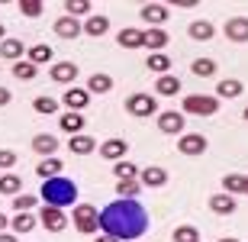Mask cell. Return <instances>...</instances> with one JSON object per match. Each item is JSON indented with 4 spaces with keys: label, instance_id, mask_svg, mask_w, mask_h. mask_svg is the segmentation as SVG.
Instances as JSON below:
<instances>
[{
    "label": "cell",
    "instance_id": "41",
    "mask_svg": "<svg viewBox=\"0 0 248 242\" xmlns=\"http://www.w3.org/2000/svg\"><path fill=\"white\" fill-rule=\"evenodd\" d=\"M174 242H200L197 226H177L174 229Z\"/></svg>",
    "mask_w": 248,
    "mask_h": 242
},
{
    "label": "cell",
    "instance_id": "46",
    "mask_svg": "<svg viewBox=\"0 0 248 242\" xmlns=\"http://www.w3.org/2000/svg\"><path fill=\"white\" fill-rule=\"evenodd\" d=\"M7 226H10V220H7V213H0V233H7Z\"/></svg>",
    "mask_w": 248,
    "mask_h": 242
},
{
    "label": "cell",
    "instance_id": "13",
    "mask_svg": "<svg viewBox=\"0 0 248 242\" xmlns=\"http://www.w3.org/2000/svg\"><path fill=\"white\" fill-rule=\"evenodd\" d=\"M245 94V84L239 81V78H226V81H216V100H235V97H242Z\"/></svg>",
    "mask_w": 248,
    "mask_h": 242
},
{
    "label": "cell",
    "instance_id": "14",
    "mask_svg": "<svg viewBox=\"0 0 248 242\" xmlns=\"http://www.w3.org/2000/svg\"><path fill=\"white\" fill-rule=\"evenodd\" d=\"M32 152L52 159V155L58 152V136H52V132H39V136H32Z\"/></svg>",
    "mask_w": 248,
    "mask_h": 242
},
{
    "label": "cell",
    "instance_id": "50",
    "mask_svg": "<svg viewBox=\"0 0 248 242\" xmlns=\"http://www.w3.org/2000/svg\"><path fill=\"white\" fill-rule=\"evenodd\" d=\"M0 39H7V29H3V26H0Z\"/></svg>",
    "mask_w": 248,
    "mask_h": 242
},
{
    "label": "cell",
    "instance_id": "11",
    "mask_svg": "<svg viewBox=\"0 0 248 242\" xmlns=\"http://www.w3.org/2000/svg\"><path fill=\"white\" fill-rule=\"evenodd\" d=\"M139 184L142 187H165L168 184V171L158 168V165H148V168L139 171Z\"/></svg>",
    "mask_w": 248,
    "mask_h": 242
},
{
    "label": "cell",
    "instance_id": "52",
    "mask_svg": "<svg viewBox=\"0 0 248 242\" xmlns=\"http://www.w3.org/2000/svg\"><path fill=\"white\" fill-rule=\"evenodd\" d=\"M245 123H248V107H245Z\"/></svg>",
    "mask_w": 248,
    "mask_h": 242
},
{
    "label": "cell",
    "instance_id": "47",
    "mask_svg": "<svg viewBox=\"0 0 248 242\" xmlns=\"http://www.w3.org/2000/svg\"><path fill=\"white\" fill-rule=\"evenodd\" d=\"M0 242H19L16 236H10V233H0Z\"/></svg>",
    "mask_w": 248,
    "mask_h": 242
},
{
    "label": "cell",
    "instance_id": "18",
    "mask_svg": "<svg viewBox=\"0 0 248 242\" xmlns=\"http://www.w3.org/2000/svg\"><path fill=\"white\" fill-rule=\"evenodd\" d=\"M123 48H142L145 46V29H120V36H116Z\"/></svg>",
    "mask_w": 248,
    "mask_h": 242
},
{
    "label": "cell",
    "instance_id": "31",
    "mask_svg": "<svg viewBox=\"0 0 248 242\" xmlns=\"http://www.w3.org/2000/svg\"><path fill=\"white\" fill-rule=\"evenodd\" d=\"M210 207H213L219 216H229L232 210H235V197H229V194H213V197H210Z\"/></svg>",
    "mask_w": 248,
    "mask_h": 242
},
{
    "label": "cell",
    "instance_id": "48",
    "mask_svg": "<svg viewBox=\"0 0 248 242\" xmlns=\"http://www.w3.org/2000/svg\"><path fill=\"white\" fill-rule=\"evenodd\" d=\"M93 242H120V239H113V236H97Z\"/></svg>",
    "mask_w": 248,
    "mask_h": 242
},
{
    "label": "cell",
    "instance_id": "32",
    "mask_svg": "<svg viewBox=\"0 0 248 242\" xmlns=\"http://www.w3.org/2000/svg\"><path fill=\"white\" fill-rule=\"evenodd\" d=\"M62 132H71V136H78V132H84V116L81 113H64L62 116Z\"/></svg>",
    "mask_w": 248,
    "mask_h": 242
},
{
    "label": "cell",
    "instance_id": "29",
    "mask_svg": "<svg viewBox=\"0 0 248 242\" xmlns=\"http://www.w3.org/2000/svg\"><path fill=\"white\" fill-rule=\"evenodd\" d=\"M64 16H71V19L91 16V0H64Z\"/></svg>",
    "mask_w": 248,
    "mask_h": 242
},
{
    "label": "cell",
    "instance_id": "6",
    "mask_svg": "<svg viewBox=\"0 0 248 242\" xmlns=\"http://www.w3.org/2000/svg\"><path fill=\"white\" fill-rule=\"evenodd\" d=\"M177 152L187 155V159H197L206 152V136L203 132H181L177 136Z\"/></svg>",
    "mask_w": 248,
    "mask_h": 242
},
{
    "label": "cell",
    "instance_id": "9",
    "mask_svg": "<svg viewBox=\"0 0 248 242\" xmlns=\"http://www.w3.org/2000/svg\"><path fill=\"white\" fill-rule=\"evenodd\" d=\"M222 32L229 42H248V16H229Z\"/></svg>",
    "mask_w": 248,
    "mask_h": 242
},
{
    "label": "cell",
    "instance_id": "39",
    "mask_svg": "<svg viewBox=\"0 0 248 242\" xmlns=\"http://www.w3.org/2000/svg\"><path fill=\"white\" fill-rule=\"evenodd\" d=\"M39 68L32 65V62H16L13 65V78H19V81H36Z\"/></svg>",
    "mask_w": 248,
    "mask_h": 242
},
{
    "label": "cell",
    "instance_id": "4",
    "mask_svg": "<svg viewBox=\"0 0 248 242\" xmlns=\"http://www.w3.org/2000/svg\"><path fill=\"white\" fill-rule=\"evenodd\" d=\"M216 110H219V100L210 94H187L184 97V113H190V116H213Z\"/></svg>",
    "mask_w": 248,
    "mask_h": 242
},
{
    "label": "cell",
    "instance_id": "20",
    "mask_svg": "<svg viewBox=\"0 0 248 242\" xmlns=\"http://www.w3.org/2000/svg\"><path fill=\"white\" fill-rule=\"evenodd\" d=\"M155 94H161V97H177V94H181V78L161 75V78L155 81Z\"/></svg>",
    "mask_w": 248,
    "mask_h": 242
},
{
    "label": "cell",
    "instance_id": "36",
    "mask_svg": "<svg viewBox=\"0 0 248 242\" xmlns=\"http://www.w3.org/2000/svg\"><path fill=\"white\" fill-rule=\"evenodd\" d=\"M42 10H46L42 0H19V13H23L26 19H39V16H42Z\"/></svg>",
    "mask_w": 248,
    "mask_h": 242
},
{
    "label": "cell",
    "instance_id": "37",
    "mask_svg": "<svg viewBox=\"0 0 248 242\" xmlns=\"http://www.w3.org/2000/svg\"><path fill=\"white\" fill-rule=\"evenodd\" d=\"M36 204H39L36 194H19V197H13V210H16V213H32V210H36Z\"/></svg>",
    "mask_w": 248,
    "mask_h": 242
},
{
    "label": "cell",
    "instance_id": "3",
    "mask_svg": "<svg viewBox=\"0 0 248 242\" xmlns=\"http://www.w3.org/2000/svg\"><path fill=\"white\" fill-rule=\"evenodd\" d=\"M71 223H74V229H78L81 236L100 233V210H97V207H91V204H78V207H74Z\"/></svg>",
    "mask_w": 248,
    "mask_h": 242
},
{
    "label": "cell",
    "instance_id": "34",
    "mask_svg": "<svg viewBox=\"0 0 248 242\" xmlns=\"http://www.w3.org/2000/svg\"><path fill=\"white\" fill-rule=\"evenodd\" d=\"M29 62H32V65H48V62H52V48L46 46V42H39V46H32L29 48Z\"/></svg>",
    "mask_w": 248,
    "mask_h": 242
},
{
    "label": "cell",
    "instance_id": "33",
    "mask_svg": "<svg viewBox=\"0 0 248 242\" xmlns=\"http://www.w3.org/2000/svg\"><path fill=\"white\" fill-rule=\"evenodd\" d=\"M36 216L32 213H16L13 216V220H10V226H13V233H32V229H36Z\"/></svg>",
    "mask_w": 248,
    "mask_h": 242
},
{
    "label": "cell",
    "instance_id": "40",
    "mask_svg": "<svg viewBox=\"0 0 248 242\" xmlns=\"http://www.w3.org/2000/svg\"><path fill=\"white\" fill-rule=\"evenodd\" d=\"M113 175L120 177V181H126V177H136V175H139V168H136V161H129V159H120L116 165H113Z\"/></svg>",
    "mask_w": 248,
    "mask_h": 242
},
{
    "label": "cell",
    "instance_id": "17",
    "mask_svg": "<svg viewBox=\"0 0 248 242\" xmlns=\"http://www.w3.org/2000/svg\"><path fill=\"white\" fill-rule=\"evenodd\" d=\"M68 149H71L74 155H91V152L97 149V139H93L91 132H78V136L68 139Z\"/></svg>",
    "mask_w": 248,
    "mask_h": 242
},
{
    "label": "cell",
    "instance_id": "35",
    "mask_svg": "<svg viewBox=\"0 0 248 242\" xmlns=\"http://www.w3.org/2000/svg\"><path fill=\"white\" fill-rule=\"evenodd\" d=\"M19 187H23V181H19L16 175H3L0 177V194L3 197H19Z\"/></svg>",
    "mask_w": 248,
    "mask_h": 242
},
{
    "label": "cell",
    "instance_id": "15",
    "mask_svg": "<svg viewBox=\"0 0 248 242\" xmlns=\"http://www.w3.org/2000/svg\"><path fill=\"white\" fill-rule=\"evenodd\" d=\"M168 16H171V10L165 3H145L142 7V19L152 23V26H158V29H161V23H168Z\"/></svg>",
    "mask_w": 248,
    "mask_h": 242
},
{
    "label": "cell",
    "instance_id": "1",
    "mask_svg": "<svg viewBox=\"0 0 248 242\" xmlns=\"http://www.w3.org/2000/svg\"><path fill=\"white\" fill-rule=\"evenodd\" d=\"M148 229V213L139 200H113L100 210V233L113 239H132L145 236Z\"/></svg>",
    "mask_w": 248,
    "mask_h": 242
},
{
    "label": "cell",
    "instance_id": "2",
    "mask_svg": "<svg viewBox=\"0 0 248 242\" xmlns=\"http://www.w3.org/2000/svg\"><path fill=\"white\" fill-rule=\"evenodd\" d=\"M39 197L46 200V207H58V210H64V207H74L78 204V184H74L71 177H48L46 184H42V191H39Z\"/></svg>",
    "mask_w": 248,
    "mask_h": 242
},
{
    "label": "cell",
    "instance_id": "30",
    "mask_svg": "<svg viewBox=\"0 0 248 242\" xmlns=\"http://www.w3.org/2000/svg\"><path fill=\"white\" fill-rule=\"evenodd\" d=\"M168 46V32L165 29H145V48H152V52H165Z\"/></svg>",
    "mask_w": 248,
    "mask_h": 242
},
{
    "label": "cell",
    "instance_id": "23",
    "mask_svg": "<svg viewBox=\"0 0 248 242\" xmlns=\"http://www.w3.org/2000/svg\"><path fill=\"white\" fill-rule=\"evenodd\" d=\"M0 55L10 58L13 65L23 62V42H19V39H0Z\"/></svg>",
    "mask_w": 248,
    "mask_h": 242
},
{
    "label": "cell",
    "instance_id": "21",
    "mask_svg": "<svg viewBox=\"0 0 248 242\" xmlns=\"http://www.w3.org/2000/svg\"><path fill=\"white\" fill-rule=\"evenodd\" d=\"M113 91V78L103 75V71H97V75L87 78V94H110Z\"/></svg>",
    "mask_w": 248,
    "mask_h": 242
},
{
    "label": "cell",
    "instance_id": "8",
    "mask_svg": "<svg viewBox=\"0 0 248 242\" xmlns=\"http://www.w3.org/2000/svg\"><path fill=\"white\" fill-rule=\"evenodd\" d=\"M39 220H42V226H46L48 233H62L64 226H68V216H64V210H58V207H42V210H39Z\"/></svg>",
    "mask_w": 248,
    "mask_h": 242
},
{
    "label": "cell",
    "instance_id": "28",
    "mask_svg": "<svg viewBox=\"0 0 248 242\" xmlns=\"http://www.w3.org/2000/svg\"><path fill=\"white\" fill-rule=\"evenodd\" d=\"M116 194H120V200H139L142 184H139L136 177H126V181H120V184H116Z\"/></svg>",
    "mask_w": 248,
    "mask_h": 242
},
{
    "label": "cell",
    "instance_id": "22",
    "mask_svg": "<svg viewBox=\"0 0 248 242\" xmlns=\"http://www.w3.org/2000/svg\"><path fill=\"white\" fill-rule=\"evenodd\" d=\"M216 68H219V65H216V58H210V55H200V58H193L190 71H193L197 78H213V75H216Z\"/></svg>",
    "mask_w": 248,
    "mask_h": 242
},
{
    "label": "cell",
    "instance_id": "24",
    "mask_svg": "<svg viewBox=\"0 0 248 242\" xmlns=\"http://www.w3.org/2000/svg\"><path fill=\"white\" fill-rule=\"evenodd\" d=\"M52 29H55L62 39H74L78 32H81V23H78V19H71V16H58Z\"/></svg>",
    "mask_w": 248,
    "mask_h": 242
},
{
    "label": "cell",
    "instance_id": "43",
    "mask_svg": "<svg viewBox=\"0 0 248 242\" xmlns=\"http://www.w3.org/2000/svg\"><path fill=\"white\" fill-rule=\"evenodd\" d=\"M13 165H16V152L0 149V168H13Z\"/></svg>",
    "mask_w": 248,
    "mask_h": 242
},
{
    "label": "cell",
    "instance_id": "45",
    "mask_svg": "<svg viewBox=\"0 0 248 242\" xmlns=\"http://www.w3.org/2000/svg\"><path fill=\"white\" fill-rule=\"evenodd\" d=\"M168 3H177V7H197V0H168Z\"/></svg>",
    "mask_w": 248,
    "mask_h": 242
},
{
    "label": "cell",
    "instance_id": "5",
    "mask_svg": "<svg viewBox=\"0 0 248 242\" xmlns=\"http://www.w3.org/2000/svg\"><path fill=\"white\" fill-rule=\"evenodd\" d=\"M126 110L132 113V116H155L158 110V100H155V94H129L126 97Z\"/></svg>",
    "mask_w": 248,
    "mask_h": 242
},
{
    "label": "cell",
    "instance_id": "19",
    "mask_svg": "<svg viewBox=\"0 0 248 242\" xmlns=\"http://www.w3.org/2000/svg\"><path fill=\"white\" fill-rule=\"evenodd\" d=\"M97 149H100V155L103 159H113V161H120L123 155H126V139H107V142H100V145H97Z\"/></svg>",
    "mask_w": 248,
    "mask_h": 242
},
{
    "label": "cell",
    "instance_id": "7",
    "mask_svg": "<svg viewBox=\"0 0 248 242\" xmlns=\"http://www.w3.org/2000/svg\"><path fill=\"white\" fill-rule=\"evenodd\" d=\"M158 132L181 136V132H184V113H181V110H165V113H158Z\"/></svg>",
    "mask_w": 248,
    "mask_h": 242
},
{
    "label": "cell",
    "instance_id": "42",
    "mask_svg": "<svg viewBox=\"0 0 248 242\" xmlns=\"http://www.w3.org/2000/svg\"><path fill=\"white\" fill-rule=\"evenodd\" d=\"M32 107H36V113L48 116V113L58 110V100H52V97H36V100H32Z\"/></svg>",
    "mask_w": 248,
    "mask_h": 242
},
{
    "label": "cell",
    "instance_id": "10",
    "mask_svg": "<svg viewBox=\"0 0 248 242\" xmlns=\"http://www.w3.org/2000/svg\"><path fill=\"white\" fill-rule=\"evenodd\" d=\"M64 107H71V113H81L87 103H91V94H87V87H68L62 97Z\"/></svg>",
    "mask_w": 248,
    "mask_h": 242
},
{
    "label": "cell",
    "instance_id": "49",
    "mask_svg": "<svg viewBox=\"0 0 248 242\" xmlns=\"http://www.w3.org/2000/svg\"><path fill=\"white\" fill-rule=\"evenodd\" d=\"M219 242H239V236H222Z\"/></svg>",
    "mask_w": 248,
    "mask_h": 242
},
{
    "label": "cell",
    "instance_id": "25",
    "mask_svg": "<svg viewBox=\"0 0 248 242\" xmlns=\"http://www.w3.org/2000/svg\"><path fill=\"white\" fill-rule=\"evenodd\" d=\"M222 194H229V197H235V194H245V175H222Z\"/></svg>",
    "mask_w": 248,
    "mask_h": 242
},
{
    "label": "cell",
    "instance_id": "38",
    "mask_svg": "<svg viewBox=\"0 0 248 242\" xmlns=\"http://www.w3.org/2000/svg\"><path fill=\"white\" fill-rule=\"evenodd\" d=\"M148 68L161 78V75H168V71H171V58L161 55V52H155V55H148Z\"/></svg>",
    "mask_w": 248,
    "mask_h": 242
},
{
    "label": "cell",
    "instance_id": "16",
    "mask_svg": "<svg viewBox=\"0 0 248 242\" xmlns=\"http://www.w3.org/2000/svg\"><path fill=\"white\" fill-rule=\"evenodd\" d=\"M187 36L197 39V42H210V39L216 36V26H213L210 19H193L190 26H187Z\"/></svg>",
    "mask_w": 248,
    "mask_h": 242
},
{
    "label": "cell",
    "instance_id": "12",
    "mask_svg": "<svg viewBox=\"0 0 248 242\" xmlns=\"http://www.w3.org/2000/svg\"><path fill=\"white\" fill-rule=\"evenodd\" d=\"M48 78L58 84H71V81H78V65L74 62H55L48 68Z\"/></svg>",
    "mask_w": 248,
    "mask_h": 242
},
{
    "label": "cell",
    "instance_id": "44",
    "mask_svg": "<svg viewBox=\"0 0 248 242\" xmlns=\"http://www.w3.org/2000/svg\"><path fill=\"white\" fill-rule=\"evenodd\" d=\"M10 100H13V94H10V91H7V87H0V107H7V103H10Z\"/></svg>",
    "mask_w": 248,
    "mask_h": 242
},
{
    "label": "cell",
    "instance_id": "27",
    "mask_svg": "<svg viewBox=\"0 0 248 242\" xmlns=\"http://www.w3.org/2000/svg\"><path fill=\"white\" fill-rule=\"evenodd\" d=\"M62 168H64L62 159H42L36 165V175L42 177V181H48V177H58V175H62Z\"/></svg>",
    "mask_w": 248,
    "mask_h": 242
},
{
    "label": "cell",
    "instance_id": "51",
    "mask_svg": "<svg viewBox=\"0 0 248 242\" xmlns=\"http://www.w3.org/2000/svg\"><path fill=\"white\" fill-rule=\"evenodd\" d=\"M245 194H248V175H245Z\"/></svg>",
    "mask_w": 248,
    "mask_h": 242
},
{
    "label": "cell",
    "instance_id": "26",
    "mask_svg": "<svg viewBox=\"0 0 248 242\" xmlns=\"http://www.w3.org/2000/svg\"><path fill=\"white\" fill-rule=\"evenodd\" d=\"M84 32H87V36H93V39H100L103 32H107V29H110V19L107 16H87L84 19Z\"/></svg>",
    "mask_w": 248,
    "mask_h": 242
}]
</instances>
